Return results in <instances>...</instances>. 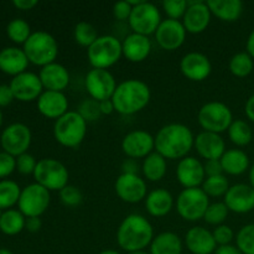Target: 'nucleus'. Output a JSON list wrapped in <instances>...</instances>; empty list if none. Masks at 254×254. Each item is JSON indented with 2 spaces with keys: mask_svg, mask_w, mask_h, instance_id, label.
<instances>
[{
  "mask_svg": "<svg viewBox=\"0 0 254 254\" xmlns=\"http://www.w3.org/2000/svg\"><path fill=\"white\" fill-rule=\"evenodd\" d=\"M201 189L208 197H221V196L225 197L228 189H230V183H228V179L226 178L225 174L211 176V178L205 179L203 184L201 185Z\"/></svg>",
  "mask_w": 254,
  "mask_h": 254,
  "instance_id": "nucleus-37",
  "label": "nucleus"
},
{
  "mask_svg": "<svg viewBox=\"0 0 254 254\" xmlns=\"http://www.w3.org/2000/svg\"><path fill=\"white\" fill-rule=\"evenodd\" d=\"M230 210L227 208L225 202H213L210 203L207 211H206L203 220L206 223L211 226H221L227 218Z\"/></svg>",
  "mask_w": 254,
  "mask_h": 254,
  "instance_id": "nucleus-40",
  "label": "nucleus"
},
{
  "mask_svg": "<svg viewBox=\"0 0 254 254\" xmlns=\"http://www.w3.org/2000/svg\"><path fill=\"white\" fill-rule=\"evenodd\" d=\"M197 121L203 131L221 134L228 130L233 114L230 107L222 102H207L198 111Z\"/></svg>",
  "mask_w": 254,
  "mask_h": 254,
  "instance_id": "nucleus-8",
  "label": "nucleus"
},
{
  "mask_svg": "<svg viewBox=\"0 0 254 254\" xmlns=\"http://www.w3.org/2000/svg\"><path fill=\"white\" fill-rule=\"evenodd\" d=\"M42 222L40 217H29L26 218V222H25V230H27L31 233H36L41 230Z\"/></svg>",
  "mask_w": 254,
  "mask_h": 254,
  "instance_id": "nucleus-52",
  "label": "nucleus"
},
{
  "mask_svg": "<svg viewBox=\"0 0 254 254\" xmlns=\"http://www.w3.org/2000/svg\"><path fill=\"white\" fill-rule=\"evenodd\" d=\"M210 9L207 2L202 0L188 1V9L183 17V25L190 34H201L208 27L211 22Z\"/></svg>",
  "mask_w": 254,
  "mask_h": 254,
  "instance_id": "nucleus-19",
  "label": "nucleus"
},
{
  "mask_svg": "<svg viewBox=\"0 0 254 254\" xmlns=\"http://www.w3.org/2000/svg\"><path fill=\"white\" fill-rule=\"evenodd\" d=\"M166 170H168L166 159L156 151H153L143 160L141 171L146 180L153 181V183L163 180L164 176L166 175Z\"/></svg>",
  "mask_w": 254,
  "mask_h": 254,
  "instance_id": "nucleus-32",
  "label": "nucleus"
},
{
  "mask_svg": "<svg viewBox=\"0 0 254 254\" xmlns=\"http://www.w3.org/2000/svg\"><path fill=\"white\" fill-rule=\"evenodd\" d=\"M99 108H101L102 116H109L113 112H116V108H114V104L112 102V99H106V101L99 102Z\"/></svg>",
  "mask_w": 254,
  "mask_h": 254,
  "instance_id": "nucleus-55",
  "label": "nucleus"
},
{
  "mask_svg": "<svg viewBox=\"0 0 254 254\" xmlns=\"http://www.w3.org/2000/svg\"><path fill=\"white\" fill-rule=\"evenodd\" d=\"M180 69L184 76L193 82L205 81L212 71L210 59L201 52H189L181 59Z\"/></svg>",
  "mask_w": 254,
  "mask_h": 254,
  "instance_id": "nucleus-20",
  "label": "nucleus"
},
{
  "mask_svg": "<svg viewBox=\"0 0 254 254\" xmlns=\"http://www.w3.org/2000/svg\"><path fill=\"white\" fill-rule=\"evenodd\" d=\"M114 189L118 197L127 203H138L148 196L145 181L139 175L121 174L116 180Z\"/></svg>",
  "mask_w": 254,
  "mask_h": 254,
  "instance_id": "nucleus-15",
  "label": "nucleus"
},
{
  "mask_svg": "<svg viewBox=\"0 0 254 254\" xmlns=\"http://www.w3.org/2000/svg\"><path fill=\"white\" fill-rule=\"evenodd\" d=\"M37 109L45 118L57 121L68 112V99L64 92L44 91L37 99Z\"/></svg>",
  "mask_w": 254,
  "mask_h": 254,
  "instance_id": "nucleus-22",
  "label": "nucleus"
},
{
  "mask_svg": "<svg viewBox=\"0 0 254 254\" xmlns=\"http://www.w3.org/2000/svg\"><path fill=\"white\" fill-rule=\"evenodd\" d=\"M206 2L211 14L222 21H237L243 12V2L241 0H208Z\"/></svg>",
  "mask_w": 254,
  "mask_h": 254,
  "instance_id": "nucleus-29",
  "label": "nucleus"
},
{
  "mask_svg": "<svg viewBox=\"0 0 254 254\" xmlns=\"http://www.w3.org/2000/svg\"><path fill=\"white\" fill-rule=\"evenodd\" d=\"M123 56L122 42L112 35L99 36L87 50V57L93 68L108 69Z\"/></svg>",
  "mask_w": 254,
  "mask_h": 254,
  "instance_id": "nucleus-6",
  "label": "nucleus"
},
{
  "mask_svg": "<svg viewBox=\"0 0 254 254\" xmlns=\"http://www.w3.org/2000/svg\"><path fill=\"white\" fill-rule=\"evenodd\" d=\"M176 210L183 220L196 222L202 220L210 206V197L201 188L184 189L176 200Z\"/></svg>",
  "mask_w": 254,
  "mask_h": 254,
  "instance_id": "nucleus-9",
  "label": "nucleus"
},
{
  "mask_svg": "<svg viewBox=\"0 0 254 254\" xmlns=\"http://www.w3.org/2000/svg\"><path fill=\"white\" fill-rule=\"evenodd\" d=\"M20 195H21V189L15 181H0V210H10L12 206L19 202Z\"/></svg>",
  "mask_w": 254,
  "mask_h": 254,
  "instance_id": "nucleus-34",
  "label": "nucleus"
},
{
  "mask_svg": "<svg viewBox=\"0 0 254 254\" xmlns=\"http://www.w3.org/2000/svg\"><path fill=\"white\" fill-rule=\"evenodd\" d=\"M246 47H247V52L251 55V57L254 60V30L250 34L247 40V44H246Z\"/></svg>",
  "mask_w": 254,
  "mask_h": 254,
  "instance_id": "nucleus-57",
  "label": "nucleus"
},
{
  "mask_svg": "<svg viewBox=\"0 0 254 254\" xmlns=\"http://www.w3.org/2000/svg\"><path fill=\"white\" fill-rule=\"evenodd\" d=\"M31 130L22 123H12L2 130L0 136V144L5 153L10 155L20 156L27 153V149L31 145Z\"/></svg>",
  "mask_w": 254,
  "mask_h": 254,
  "instance_id": "nucleus-12",
  "label": "nucleus"
},
{
  "mask_svg": "<svg viewBox=\"0 0 254 254\" xmlns=\"http://www.w3.org/2000/svg\"><path fill=\"white\" fill-rule=\"evenodd\" d=\"M98 254H121L118 251H114V250H107V251H102L101 253Z\"/></svg>",
  "mask_w": 254,
  "mask_h": 254,
  "instance_id": "nucleus-59",
  "label": "nucleus"
},
{
  "mask_svg": "<svg viewBox=\"0 0 254 254\" xmlns=\"http://www.w3.org/2000/svg\"><path fill=\"white\" fill-rule=\"evenodd\" d=\"M73 37L74 41L79 45L88 49L93 42L98 39V32L97 29L92 24L87 21H79L78 24L74 26L73 30Z\"/></svg>",
  "mask_w": 254,
  "mask_h": 254,
  "instance_id": "nucleus-39",
  "label": "nucleus"
},
{
  "mask_svg": "<svg viewBox=\"0 0 254 254\" xmlns=\"http://www.w3.org/2000/svg\"><path fill=\"white\" fill-rule=\"evenodd\" d=\"M122 174H129V175H138L139 163L135 159H126L122 164Z\"/></svg>",
  "mask_w": 254,
  "mask_h": 254,
  "instance_id": "nucleus-51",
  "label": "nucleus"
},
{
  "mask_svg": "<svg viewBox=\"0 0 254 254\" xmlns=\"http://www.w3.org/2000/svg\"><path fill=\"white\" fill-rule=\"evenodd\" d=\"M193 148L198 155L206 160H218L226 151V143L221 134L201 131L195 136Z\"/></svg>",
  "mask_w": 254,
  "mask_h": 254,
  "instance_id": "nucleus-23",
  "label": "nucleus"
},
{
  "mask_svg": "<svg viewBox=\"0 0 254 254\" xmlns=\"http://www.w3.org/2000/svg\"><path fill=\"white\" fill-rule=\"evenodd\" d=\"M220 160L222 164L223 174H227V175H242L250 168V158L241 149L226 150Z\"/></svg>",
  "mask_w": 254,
  "mask_h": 254,
  "instance_id": "nucleus-30",
  "label": "nucleus"
},
{
  "mask_svg": "<svg viewBox=\"0 0 254 254\" xmlns=\"http://www.w3.org/2000/svg\"><path fill=\"white\" fill-rule=\"evenodd\" d=\"M84 86L87 93L89 94V98L102 102L106 99H112L118 84L108 69L92 68L86 74Z\"/></svg>",
  "mask_w": 254,
  "mask_h": 254,
  "instance_id": "nucleus-13",
  "label": "nucleus"
},
{
  "mask_svg": "<svg viewBox=\"0 0 254 254\" xmlns=\"http://www.w3.org/2000/svg\"><path fill=\"white\" fill-rule=\"evenodd\" d=\"M227 131L231 141L237 146L248 145L252 141L254 135L250 124L247 122L242 121V119L233 121Z\"/></svg>",
  "mask_w": 254,
  "mask_h": 254,
  "instance_id": "nucleus-35",
  "label": "nucleus"
},
{
  "mask_svg": "<svg viewBox=\"0 0 254 254\" xmlns=\"http://www.w3.org/2000/svg\"><path fill=\"white\" fill-rule=\"evenodd\" d=\"M236 242L243 254H254V223L243 226L238 231Z\"/></svg>",
  "mask_w": 254,
  "mask_h": 254,
  "instance_id": "nucleus-41",
  "label": "nucleus"
},
{
  "mask_svg": "<svg viewBox=\"0 0 254 254\" xmlns=\"http://www.w3.org/2000/svg\"><path fill=\"white\" fill-rule=\"evenodd\" d=\"M122 50L123 56L128 61L138 64L149 57L151 52V41L148 36L131 32L122 42Z\"/></svg>",
  "mask_w": 254,
  "mask_h": 254,
  "instance_id": "nucleus-26",
  "label": "nucleus"
},
{
  "mask_svg": "<svg viewBox=\"0 0 254 254\" xmlns=\"http://www.w3.org/2000/svg\"><path fill=\"white\" fill-rule=\"evenodd\" d=\"M163 9L168 15V19L183 20L188 9V1L186 0H165L163 1Z\"/></svg>",
  "mask_w": 254,
  "mask_h": 254,
  "instance_id": "nucleus-43",
  "label": "nucleus"
},
{
  "mask_svg": "<svg viewBox=\"0 0 254 254\" xmlns=\"http://www.w3.org/2000/svg\"><path fill=\"white\" fill-rule=\"evenodd\" d=\"M22 50L29 62L41 67L56 62L59 56V44L56 39L46 31L32 32Z\"/></svg>",
  "mask_w": 254,
  "mask_h": 254,
  "instance_id": "nucleus-5",
  "label": "nucleus"
},
{
  "mask_svg": "<svg viewBox=\"0 0 254 254\" xmlns=\"http://www.w3.org/2000/svg\"><path fill=\"white\" fill-rule=\"evenodd\" d=\"M0 254H14L11 251L6 250V248H0Z\"/></svg>",
  "mask_w": 254,
  "mask_h": 254,
  "instance_id": "nucleus-60",
  "label": "nucleus"
},
{
  "mask_svg": "<svg viewBox=\"0 0 254 254\" xmlns=\"http://www.w3.org/2000/svg\"><path fill=\"white\" fill-rule=\"evenodd\" d=\"M245 112L246 116L248 117V119L254 122V94H252V96L247 99V102H246Z\"/></svg>",
  "mask_w": 254,
  "mask_h": 254,
  "instance_id": "nucleus-56",
  "label": "nucleus"
},
{
  "mask_svg": "<svg viewBox=\"0 0 254 254\" xmlns=\"http://www.w3.org/2000/svg\"><path fill=\"white\" fill-rule=\"evenodd\" d=\"M1 215H2V211L0 210V218H1Z\"/></svg>",
  "mask_w": 254,
  "mask_h": 254,
  "instance_id": "nucleus-63",
  "label": "nucleus"
},
{
  "mask_svg": "<svg viewBox=\"0 0 254 254\" xmlns=\"http://www.w3.org/2000/svg\"><path fill=\"white\" fill-rule=\"evenodd\" d=\"M122 149L129 159H145L155 149V138L141 129L129 131L123 138Z\"/></svg>",
  "mask_w": 254,
  "mask_h": 254,
  "instance_id": "nucleus-14",
  "label": "nucleus"
},
{
  "mask_svg": "<svg viewBox=\"0 0 254 254\" xmlns=\"http://www.w3.org/2000/svg\"><path fill=\"white\" fill-rule=\"evenodd\" d=\"M149 248L150 254H181L183 241L174 232H161L154 237Z\"/></svg>",
  "mask_w": 254,
  "mask_h": 254,
  "instance_id": "nucleus-31",
  "label": "nucleus"
},
{
  "mask_svg": "<svg viewBox=\"0 0 254 254\" xmlns=\"http://www.w3.org/2000/svg\"><path fill=\"white\" fill-rule=\"evenodd\" d=\"M39 77L45 91L64 92L69 83L68 69L57 62H52L42 67L40 69Z\"/></svg>",
  "mask_w": 254,
  "mask_h": 254,
  "instance_id": "nucleus-24",
  "label": "nucleus"
},
{
  "mask_svg": "<svg viewBox=\"0 0 254 254\" xmlns=\"http://www.w3.org/2000/svg\"><path fill=\"white\" fill-rule=\"evenodd\" d=\"M12 4L19 10H31L36 6L37 1L36 0H14Z\"/></svg>",
  "mask_w": 254,
  "mask_h": 254,
  "instance_id": "nucleus-53",
  "label": "nucleus"
},
{
  "mask_svg": "<svg viewBox=\"0 0 254 254\" xmlns=\"http://www.w3.org/2000/svg\"><path fill=\"white\" fill-rule=\"evenodd\" d=\"M185 245L192 254H212L217 248L212 232L201 226L190 228L186 232Z\"/></svg>",
  "mask_w": 254,
  "mask_h": 254,
  "instance_id": "nucleus-25",
  "label": "nucleus"
},
{
  "mask_svg": "<svg viewBox=\"0 0 254 254\" xmlns=\"http://www.w3.org/2000/svg\"><path fill=\"white\" fill-rule=\"evenodd\" d=\"M174 207V197L165 189H155L145 197V208L153 217H164Z\"/></svg>",
  "mask_w": 254,
  "mask_h": 254,
  "instance_id": "nucleus-28",
  "label": "nucleus"
},
{
  "mask_svg": "<svg viewBox=\"0 0 254 254\" xmlns=\"http://www.w3.org/2000/svg\"><path fill=\"white\" fill-rule=\"evenodd\" d=\"M29 60L24 50L19 47H5L0 51V69L10 76H17L26 72Z\"/></svg>",
  "mask_w": 254,
  "mask_h": 254,
  "instance_id": "nucleus-27",
  "label": "nucleus"
},
{
  "mask_svg": "<svg viewBox=\"0 0 254 254\" xmlns=\"http://www.w3.org/2000/svg\"><path fill=\"white\" fill-rule=\"evenodd\" d=\"M254 67L253 59L248 52H238L230 60V71L233 76L247 77L252 73Z\"/></svg>",
  "mask_w": 254,
  "mask_h": 254,
  "instance_id": "nucleus-36",
  "label": "nucleus"
},
{
  "mask_svg": "<svg viewBox=\"0 0 254 254\" xmlns=\"http://www.w3.org/2000/svg\"><path fill=\"white\" fill-rule=\"evenodd\" d=\"M176 178L184 189L200 188L206 179L203 164L193 156L181 159L176 168Z\"/></svg>",
  "mask_w": 254,
  "mask_h": 254,
  "instance_id": "nucleus-18",
  "label": "nucleus"
},
{
  "mask_svg": "<svg viewBox=\"0 0 254 254\" xmlns=\"http://www.w3.org/2000/svg\"><path fill=\"white\" fill-rule=\"evenodd\" d=\"M155 138V150L166 160H178L188 156L193 148L195 136L188 126L170 123L159 129Z\"/></svg>",
  "mask_w": 254,
  "mask_h": 254,
  "instance_id": "nucleus-1",
  "label": "nucleus"
},
{
  "mask_svg": "<svg viewBox=\"0 0 254 254\" xmlns=\"http://www.w3.org/2000/svg\"><path fill=\"white\" fill-rule=\"evenodd\" d=\"M215 254H243L238 250L237 246L233 245H226V246H218L216 248Z\"/></svg>",
  "mask_w": 254,
  "mask_h": 254,
  "instance_id": "nucleus-54",
  "label": "nucleus"
},
{
  "mask_svg": "<svg viewBox=\"0 0 254 254\" xmlns=\"http://www.w3.org/2000/svg\"><path fill=\"white\" fill-rule=\"evenodd\" d=\"M9 86L14 93L15 99L20 102H32L35 99L37 101L44 92L41 79L39 74L34 72L26 71L17 74L11 79Z\"/></svg>",
  "mask_w": 254,
  "mask_h": 254,
  "instance_id": "nucleus-16",
  "label": "nucleus"
},
{
  "mask_svg": "<svg viewBox=\"0 0 254 254\" xmlns=\"http://www.w3.org/2000/svg\"><path fill=\"white\" fill-rule=\"evenodd\" d=\"M223 202L235 213H248L254 210V189L247 184L230 186Z\"/></svg>",
  "mask_w": 254,
  "mask_h": 254,
  "instance_id": "nucleus-21",
  "label": "nucleus"
},
{
  "mask_svg": "<svg viewBox=\"0 0 254 254\" xmlns=\"http://www.w3.org/2000/svg\"><path fill=\"white\" fill-rule=\"evenodd\" d=\"M203 168H205L206 178L223 175L222 164H221L220 159L218 160H206V163L203 164Z\"/></svg>",
  "mask_w": 254,
  "mask_h": 254,
  "instance_id": "nucleus-49",
  "label": "nucleus"
},
{
  "mask_svg": "<svg viewBox=\"0 0 254 254\" xmlns=\"http://www.w3.org/2000/svg\"><path fill=\"white\" fill-rule=\"evenodd\" d=\"M36 165V159L29 153L21 154V155L16 158V170L19 171L20 174H22V175H30V174L34 175Z\"/></svg>",
  "mask_w": 254,
  "mask_h": 254,
  "instance_id": "nucleus-45",
  "label": "nucleus"
},
{
  "mask_svg": "<svg viewBox=\"0 0 254 254\" xmlns=\"http://www.w3.org/2000/svg\"><path fill=\"white\" fill-rule=\"evenodd\" d=\"M79 116L89 123V122H96L98 121L102 117L101 108H99V102L96 99L87 98L79 103L78 109H77Z\"/></svg>",
  "mask_w": 254,
  "mask_h": 254,
  "instance_id": "nucleus-42",
  "label": "nucleus"
},
{
  "mask_svg": "<svg viewBox=\"0 0 254 254\" xmlns=\"http://www.w3.org/2000/svg\"><path fill=\"white\" fill-rule=\"evenodd\" d=\"M69 174L61 161L52 158H44L37 161L34 171L36 184L44 186L49 191H61L68 185Z\"/></svg>",
  "mask_w": 254,
  "mask_h": 254,
  "instance_id": "nucleus-7",
  "label": "nucleus"
},
{
  "mask_svg": "<svg viewBox=\"0 0 254 254\" xmlns=\"http://www.w3.org/2000/svg\"><path fill=\"white\" fill-rule=\"evenodd\" d=\"M16 169V158L5 151H0V179L7 178Z\"/></svg>",
  "mask_w": 254,
  "mask_h": 254,
  "instance_id": "nucleus-47",
  "label": "nucleus"
},
{
  "mask_svg": "<svg viewBox=\"0 0 254 254\" xmlns=\"http://www.w3.org/2000/svg\"><path fill=\"white\" fill-rule=\"evenodd\" d=\"M151 92L148 84L140 79H127L117 86L112 102L116 112L123 116H133L149 104Z\"/></svg>",
  "mask_w": 254,
  "mask_h": 254,
  "instance_id": "nucleus-3",
  "label": "nucleus"
},
{
  "mask_svg": "<svg viewBox=\"0 0 254 254\" xmlns=\"http://www.w3.org/2000/svg\"><path fill=\"white\" fill-rule=\"evenodd\" d=\"M188 31L180 20L166 19L161 21L155 32V39L159 46L168 51L178 50L184 45Z\"/></svg>",
  "mask_w": 254,
  "mask_h": 254,
  "instance_id": "nucleus-17",
  "label": "nucleus"
},
{
  "mask_svg": "<svg viewBox=\"0 0 254 254\" xmlns=\"http://www.w3.org/2000/svg\"><path fill=\"white\" fill-rule=\"evenodd\" d=\"M128 254H150V253L145 252V251H136V252H130V253H128Z\"/></svg>",
  "mask_w": 254,
  "mask_h": 254,
  "instance_id": "nucleus-61",
  "label": "nucleus"
},
{
  "mask_svg": "<svg viewBox=\"0 0 254 254\" xmlns=\"http://www.w3.org/2000/svg\"><path fill=\"white\" fill-rule=\"evenodd\" d=\"M15 99L9 84H0V108L6 107Z\"/></svg>",
  "mask_w": 254,
  "mask_h": 254,
  "instance_id": "nucleus-50",
  "label": "nucleus"
},
{
  "mask_svg": "<svg viewBox=\"0 0 254 254\" xmlns=\"http://www.w3.org/2000/svg\"><path fill=\"white\" fill-rule=\"evenodd\" d=\"M154 228L148 218L138 213L128 215L117 231V242L126 252L145 251L154 240Z\"/></svg>",
  "mask_w": 254,
  "mask_h": 254,
  "instance_id": "nucleus-2",
  "label": "nucleus"
},
{
  "mask_svg": "<svg viewBox=\"0 0 254 254\" xmlns=\"http://www.w3.org/2000/svg\"><path fill=\"white\" fill-rule=\"evenodd\" d=\"M1 124H2V112L1 109H0V127H1Z\"/></svg>",
  "mask_w": 254,
  "mask_h": 254,
  "instance_id": "nucleus-62",
  "label": "nucleus"
},
{
  "mask_svg": "<svg viewBox=\"0 0 254 254\" xmlns=\"http://www.w3.org/2000/svg\"><path fill=\"white\" fill-rule=\"evenodd\" d=\"M87 134V122L77 111H68L55 121L54 138L64 148H78L83 143Z\"/></svg>",
  "mask_w": 254,
  "mask_h": 254,
  "instance_id": "nucleus-4",
  "label": "nucleus"
},
{
  "mask_svg": "<svg viewBox=\"0 0 254 254\" xmlns=\"http://www.w3.org/2000/svg\"><path fill=\"white\" fill-rule=\"evenodd\" d=\"M25 222L26 217L19 210L10 208L2 212L0 218V231L7 236L19 235L25 228Z\"/></svg>",
  "mask_w": 254,
  "mask_h": 254,
  "instance_id": "nucleus-33",
  "label": "nucleus"
},
{
  "mask_svg": "<svg viewBox=\"0 0 254 254\" xmlns=\"http://www.w3.org/2000/svg\"><path fill=\"white\" fill-rule=\"evenodd\" d=\"M6 34L12 42L24 45L32 32L29 22L25 21L24 19H14L7 24Z\"/></svg>",
  "mask_w": 254,
  "mask_h": 254,
  "instance_id": "nucleus-38",
  "label": "nucleus"
},
{
  "mask_svg": "<svg viewBox=\"0 0 254 254\" xmlns=\"http://www.w3.org/2000/svg\"><path fill=\"white\" fill-rule=\"evenodd\" d=\"M60 198L67 207H77L83 201V195L78 188L73 185H67L60 191Z\"/></svg>",
  "mask_w": 254,
  "mask_h": 254,
  "instance_id": "nucleus-44",
  "label": "nucleus"
},
{
  "mask_svg": "<svg viewBox=\"0 0 254 254\" xmlns=\"http://www.w3.org/2000/svg\"><path fill=\"white\" fill-rule=\"evenodd\" d=\"M50 201H51L50 191L35 183L22 189L17 206L20 212L26 218L40 217L49 208Z\"/></svg>",
  "mask_w": 254,
  "mask_h": 254,
  "instance_id": "nucleus-10",
  "label": "nucleus"
},
{
  "mask_svg": "<svg viewBox=\"0 0 254 254\" xmlns=\"http://www.w3.org/2000/svg\"><path fill=\"white\" fill-rule=\"evenodd\" d=\"M131 5L129 4L128 0H124V1H118L113 5V15L117 20L119 21H126L129 20L131 14Z\"/></svg>",
  "mask_w": 254,
  "mask_h": 254,
  "instance_id": "nucleus-48",
  "label": "nucleus"
},
{
  "mask_svg": "<svg viewBox=\"0 0 254 254\" xmlns=\"http://www.w3.org/2000/svg\"><path fill=\"white\" fill-rule=\"evenodd\" d=\"M161 21L163 20H161L158 6L145 0L133 7L130 17L128 20L129 26L133 30L134 34L144 35L148 37L153 34L155 35Z\"/></svg>",
  "mask_w": 254,
  "mask_h": 254,
  "instance_id": "nucleus-11",
  "label": "nucleus"
},
{
  "mask_svg": "<svg viewBox=\"0 0 254 254\" xmlns=\"http://www.w3.org/2000/svg\"><path fill=\"white\" fill-rule=\"evenodd\" d=\"M250 183H251V186L254 189V164L250 170Z\"/></svg>",
  "mask_w": 254,
  "mask_h": 254,
  "instance_id": "nucleus-58",
  "label": "nucleus"
},
{
  "mask_svg": "<svg viewBox=\"0 0 254 254\" xmlns=\"http://www.w3.org/2000/svg\"><path fill=\"white\" fill-rule=\"evenodd\" d=\"M213 238H215L216 243L218 246H226L231 245L232 240L235 238V233H233V230L227 225H221L217 226V227L213 230L212 232Z\"/></svg>",
  "mask_w": 254,
  "mask_h": 254,
  "instance_id": "nucleus-46",
  "label": "nucleus"
}]
</instances>
